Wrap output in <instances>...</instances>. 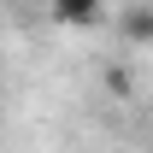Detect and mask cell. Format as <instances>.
I'll return each instance as SVG.
<instances>
[{
    "label": "cell",
    "instance_id": "obj_1",
    "mask_svg": "<svg viewBox=\"0 0 153 153\" xmlns=\"http://www.w3.org/2000/svg\"><path fill=\"white\" fill-rule=\"evenodd\" d=\"M100 0H47V18L59 24V30H88V24H100Z\"/></svg>",
    "mask_w": 153,
    "mask_h": 153
},
{
    "label": "cell",
    "instance_id": "obj_2",
    "mask_svg": "<svg viewBox=\"0 0 153 153\" xmlns=\"http://www.w3.org/2000/svg\"><path fill=\"white\" fill-rule=\"evenodd\" d=\"M124 24H130V36H135V41L147 36V12H141V6H135V12H130V18H124Z\"/></svg>",
    "mask_w": 153,
    "mask_h": 153
}]
</instances>
